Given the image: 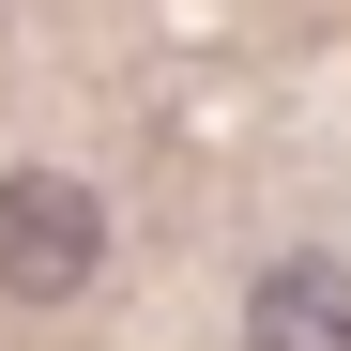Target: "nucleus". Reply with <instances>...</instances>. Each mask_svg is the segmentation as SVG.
Returning a JSON list of instances; mask_svg holds the SVG:
<instances>
[{
	"label": "nucleus",
	"mask_w": 351,
	"mask_h": 351,
	"mask_svg": "<svg viewBox=\"0 0 351 351\" xmlns=\"http://www.w3.org/2000/svg\"><path fill=\"white\" fill-rule=\"evenodd\" d=\"M107 275V199L77 168H0V290L16 306H62Z\"/></svg>",
	"instance_id": "f257e3e1"
},
{
	"label": "nucleus",
	"mask_w": 351,
	"mask_h": 351,
	"mask_svg": "<svg viewBox=\"0 0 351 351\" xmlns=\"http://www.w3.org/2000/svg\"><path fill=\"white\" fill-rule=\"evenodd\" d=\"M245 351H351V260H275L245 290Z\"/></svg>",
	"instance_id": "f03ea898"
}]
</instances>
